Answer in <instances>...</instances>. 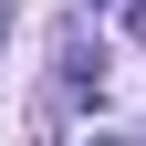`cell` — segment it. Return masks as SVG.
Returning <instances> with one entry per match:
<instances>
[{
  "mask_svg": "<svg viewBox=\"0 0 146 146\" xmlns=\"http://www.w3.org/2000/svg\"><path fill=\"white\" fill-rule=\"evenodd\" d=\"M0 21H11V0H0Z\"/></svg>",
  "mask_w": 146,
  "mask_h": 146,
  "instance_id": "cell-3",
  "label": "cell"
},
{
  "mask_svg": "<svg viewBox=\"0 0 146 146\" xmlns=\"http://www.w3.org/2000/svg\"><path fill=\"white\" fill-rule=\"evenodd\" d=\"M84 11H115V0H84Z\"/></svg>",
  "mask_w": 146,
  "mask_h": 146,
  "instance_id": "cell-2",
  "label": "cell"
},
{
  "mask_svg": "<svg viewBox=\"0 0 146 146\" xmlns=\"http://www.w3.org/2000/svg\"><path fill=\"white\" fill-rule=\"evenodd\" d=\"M125 31H136V42H146V0H125Z\"/></svg>",
  "mask_w": 146,
  "mask_h": 146,
  "instance_id": "cell-1",
  "label": "cell"
}]
</instances>
